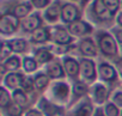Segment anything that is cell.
I'll return each instance as SVG.
<instances>
[{"label": "cell", "instance_id": "8992f818", "mask_svg": "<svg viewBox=\"0 0 122 116\" xmlns=\"http://www.w3.org/2000/svg\"><path fill=\"white\" fill-rule=\"evenodd\" d=\"M98 72H99V76H101V78H102L103 80L111 81V80H115V79H116V71L114 70V67H111V66L108 65V64H102V65H99Z\"/></svg>", "mask_w": 122, "mask_h": 116}, {"label": "cell", "instance_id": "277c9868", "mask_svg": "<svg viewBox=\"0 0 122 116\" xmlns=\"http://www.w3.org/2000/svg\"><path fill=\"white\" fill-rule=\"evenodd\" d=\"M61 15H62V19L67 23H71V22H74L78 19L79 17V11L76 6L71 5V4H67L62 7L61 10Z\"/></svg>", "mask_w": 122, "mask_h": 116}, {"label": "cell", "instance_id": "e575fe53", "mask_svg": "<svg viewBox=\"0 0 122 116\" xmlns=\"http://www.w3.org/2000/svg\"><path fill=\"white\" fill-rule=\"evenodd\" d=\"M11 50H12V49H11V47H10L9 44H7V45H6L5 43L3 44V51H1V57H3V59H5L6 55H7V54H10V51H11Z\"/></svg>", "mask_w": 122, "mask_h": 116}, {"label": "cell", "instance_id": "ba28073f", "mask_svg": "<svg viewBox=\"0 0 122 116\" xmlns=\"http://www.w3.org/2000/svg\"><path fill=\"white\" fill-rule=\"evenodd\" d=\"M53 38L56 43H60V44H67V43H71L72 41V37L62 28H56L53 30Z\"/></svg>", "mask_w": 122, "mask_h": 116}, {"label": "cell", "instance_id": "60d3db41", "mask_svg": "<svg viewBox=\"0 0 122 116\" xmlns=\"http://www.w3.org/2000/svg\"><path fill=\"white\" fill-rule=\"evenodd\" d=\"M120 116H122V111H121V115H120Z\"/></svg>", "mask_w": 122, "mask_h": 116}, {"label": "cell", "instance_id": "ab89813d", "mask_svg": "<svg viewBox=\"0 0 122 116\" xmlns=\"http://www.w3.org/2000/svg\"><path fill=\"white\" fill-rule=\"evenodd\" d=\"M117 22L120 23V25H122V13L118 16V18H117Z\"/></svg>", "mask_w": 122, "mask_h": 116}, {"label": "cell", "instance_id": "9a60e30c", "mask_svg": "<svg viewBox=\"0 0 122 116\" xmlns=\"http://www.w3.org/2000/svg\"><path fill=\"white\" fill-rule=\"evenodd\" d=\"M41 25V18L37 16V15H34L31 17H29L24 23H23V26H24V30L26 31H31V30H37L38 26Z\"/></svg>", "mask_w": 122, "mask_h": 116}, {"label": "cell", "instance_id": "44dd1931", "mask_svg": "<svg viewBox=\"0 0 122 116\" xmlns=\"http://www.w3.org/2000/svg\"><path fill=\"white\" fill-rule=\"evenodd\" d=\"M48 83H49V79H48V77L44 76V74H37L36 78L34 79V84H35V86H36L38 90H43V89L48 85Z\"/></svg>", "mask_w": 122, "mask_h": 116}, {"label": "cell", "instance_id": "f546056e", "mask_svg": "<svg viewBox=\"0 0 122 116\" xmlns=\"http://www.w3.org/2000/svg\"><path fill=\"white\" fill-rule=\"evenodd\" d=\"M103 1H104L105 6L108 7V10L111 13L117 11V9H118V0H103Z\"/></svg>", "mask_w": 122, "mask_h": 116}, {"label": "cell", "instance_id": "4fadbf2b", "mask_svg": "<svg viewBox=\"0 0 122 116\" xmlns=\"http://www.w3.org/2000/svg\"><path fill=\"white\" fill-rule=\"evenodd\" d=\"M70 31L74 35H83L91 31V26L84 22H74L70 25Z\"/></svg>", "mask_w": 122, "mask_h": 116}, {"label": "cell", "instance_id": "ac0fdd59", "mask_svg": "<svg viewBox=\"0 0 122 116\" xmlns=\"http://www.w3.org/2000/svg\"><path fill=\"white\" fill-rule=\"evenodd\" d=\"M9 45L11 47V49L13 51H17V53H22L26 49V42L22 38H18V40H12L11 42H9Z\"/></svg>", "mask_w": 122, "mask_h": 116}, {"label": "cell", "instance_id": "1f68e13d", "mask_svg": "<svg viewBox=\"0 0 122 116\" xmlns=\"http://www.w3.org/2000/svg\"><path fill=\"white\" fill-rule=\"evenodd\" d=\"M112 103L117 106H122V92H115L112 96Z\"/></svg>", "mask_w": 122, "mask_h": 116}, {"label": "cell", "instance_id": "7402d4cb", "mask_svg": "<svg viewBox=\"0 0 122 116\" xmlns=\"http://www.w3.org/2000/svg\"><path fill=\"white\" fill-rule=\"evenodd\" d=\"M48 37H49V32L46 29H37L34 31V35H32V38L36 42H44L48 40Z\"/></svg>", "mask_w": 122, "mask_h": 116}, {"label": "cell", "instance_id": "4316f807", "mask_svg": "<svg viewBox=\"0 0 122 116\" xmlns=\"http://www.w3.org/2000/svg\"><path fill=\"white\" fill-rule=\"evenodd\" d=\"M104 112H105V116H118L117 105H115L114 103H108L105 105Z\"/></svg>", "mask_w": 122, "mask_h": 116}, {"label": "cell", "instance_id": "e0dca14e", "mask_svg": "<svg viewBox=\"0 0 122 116\" xmlns=\"http://www.w3.org/2000/svg\"><path fill=\"white\" fill-rule=\"evenodd\" d=\"M47 73L51 78H62L64 77V70H62V67H61L57 62L50 64L47 67Z\"/></svg>", "mask_w": 122, "mask_h": 116}, {"label": "cell", "instance_id": "836d02e7", "mask_svg": "<svg viewBox=\"0 0 122 116\" xmlns=\"http://www.w3.org/2000/svg\"><path fill=\"white\" fill-rule=\"evenodd\" d=\"M32 85H35V84H34V81H32L31 79H24L23 87H24L26 91H31V90H32Z\"/></svg>", "mask_w": 122, "mask_h": 116}, {"label": "cell", "instance_id": "3957f363", "mask_svg": "<svg viewBox=\"0 0 122 116\" xmlns=\"http://www.w3.org/2000/svg\"><path fill=\"white\" fill-rule=\"evenodd\" d=\"M80 72L83 77L86 80H93L96 77V70H95V64L91 60H81L80 62Z\"/></svg>", "mask_w": 122, "mask_h": 116}, {"label": "cell", "instance_id": "d6a6232c", "mask_svg": "<svg viewBox=\"0 0 122 116\" xmlns=\"http://www.w3.org/2000/svg\"><path fill=\"white\" fill-rule=\"evenodd\" d=\"M31 3H32V4H34L36 7L42 9V7H44L46 5H48L49 0H31Z\"/></svg>", "mask_w": 122, "mask_h": 116}, {"label": "cell", "instance_id": "d6986e66", "mask_svg": "<svg viewBox=\"0 0 122 116\" xmlns=\"http://www.w3.org/2000/svg\"><path fill=\"white\" fill-rule=\"evenodd\" d=\"M13 99H15V103L18 104L19 106H25L28 104V98L22 90H16L13 92Z\"/></svg>", "mask_w": 122, "mask_h": 116}, {"label": "cell", "instance_id": "83f0119b", "mask_svg": "<svg viewBox=\"0 0 122 116\" xmlns=\"http://www.w3.org/2000/svg\"><path fill=\"white\" fill-rule=\"evenodd\" d=\"M73 92H74L76 96H81V95H84V93L87 92V87H86L85 84H83V83L79 81V83H76V84H74V86H73Z\"/></svg>", "mask_w": 122, "mask_h": 116}, {"label": "cell", "instance_id": "7a4b0ae2", "mask_svg": "<svg viewBox=\"0 0 122 116\" xmlns=\"http://www.w3.org/2000/svg\"><path fill=\"white\" fill-rule=\"evenodd\" d=\"M99 45H101V49L104 54L107 55H115L116 51H117V48H116V44H115V41L114 38L108 35V34H103L99 38Z\"/></svg>", "mask_w": 122, "mask_h": 116}, {"label": "cell", "instance_id": "f1b7e54d", "mask_svg": "<svg viewBox=\"0 0 122 116\" xmlns=\"http://www.w3.org/2000/svg\"><path fill=\"white\" fill-rule=\"evenodd\" d=\"M24 70L26 71V72H34L35 70H36V61L35 60H32V59H30V57H25L24 59Z\"/></svg>", "mask_w": 122, "mask_h": 116}, {"label": "cell", "instance_id": "6da1fadb", "mask_svg": "<svg viewBox=\"0 0 122 116\" xmlns=\"http://www.w3.org/2000/svg\"><path fill=\"white\" fill-rule=\"evenodd\" d=\"M18 18L12 15H4L0 20V30L3 34H12L18 26Z\"/></svg>", "mask_w": 122, "mask_h": 116}, {"label": "cell", "instance_id": "52a82bcc", "mask_svg": "<svg viewBox=\"0 0 122 116\" xmlns=\"http://www.w3.org/2000/svg\"><path fill=\"white\" fill-rule=\"evenodd\" d=\"M4 83H5V85H6L7 87H10V89H17V87L23 86L24 79H23V76H22V74L10 73L9 76H6Z\"/></svg>", "mask_w": 122, "mask_h": 116}, {"label": "cell", "instance_id": "74e56055", "mask_svg": "<svg viewBox=\"0 0 122 116\" xmlns=\"http://www.w3.org/2000/svg\"><path fill=\"white\" fill-rule=\"evenodd\" d=\"M93 116H105V114H103V111H102L101 109H97Z\"/></svg>", "mask_w": 122, "mask_h": 116}, {"label": "cell", "instance_id": "603a6c76", "mask_svg": "<svg viewBox=\"0 0 122 116\" xmlns=\"http://www.w3.org/2000/svg\"><path fill=\"white\" fill-rule=\"evenodd\" d=\"M19 65H20V61H19L18 57H16V56L9 57V59L6 60V62L4 64L5 68L9 70V71H16V70L19 67Z\"/></svg>", "mask_w": 122, "mask_h": 116}, {"label": "cell", "instance_id": "8d00e7d4", "mask_svg": "<svg viewBox=\"0 0 122 116\" xmlns=\"http://www.w3.org/2000/svg\"><path fill=\"white\" fill-rule=\"evenodd\" d=\"M116 31V37H117V40L120 41V42H122V30H115Z\"/></svg>", "mask_w": 122, "mask_h": 116}, {"label": "cell", "instance_id": "5bb4252c", "mask_svg": "<svg viewBox=\"0 0 122 116\" xmlns=\"http://www.w3.org/2000/svg\"><path fill=\"white\" fill-rule=\"evenodd\" d=\"M92 114V105L89 101H84L76 108L73 111V116H91Z\"/></svg>", "mask_w": 122, "mask_h": 116}, {"label": "cell", "instance_id": "d590c367", "mask_svg": "<svg viewBox=\"0 0 122 116\" xmlns=\"http://www.w3.org/2000/svg\"><path fill=\"white\" fill-rule=\"evenodd\" d=\"M25 116H42V114H41L38 110L31 109V110H29V111L25 114Z\"/></svg>", "mask_w": 122, "mask_h": 116}, {"label": "cell", "instance_id": "cb8c5ba5", "mask_svg": "<svg viewBox=\"0 0 122 116\" xmlns=\"http://www.w3.org/2000/svg\"><path fill=\"white\" fill-rule=\"evenodd\" d=\"M10 102H11L10 93L6 91L5 87H1L0 89V104H1L3 108H6L10 106Z\"/></svg>", "mask_w": 122, "mask_h": 116}, {"label": "cell", "instance_id": "4dcf8cb0", "mask_svg": "<svg viewBox=\"0 0 122 116\" xmlns=\"http://www.w3.org/2000/svg\"><path fill=\"white\" fill-rule=\"evenodd\" d=\"M7 111H9V115H11V116H20L22 106H19L18 104H12L9 106Z\"/></svg>", "mask_w": 122, "mask_h": 116}, {"label": "cell", "instance_id": "d4e9b609", "mask_svg": "<svg viewBox=\"0 0 122 116\" xmlns=\"http://www.w3.org/2000/svg\"><path fill=\"white\" fill-rule=\"evenodd\" d=\"M46 17L49 20H55L59 17V4H55L54 6L49 7L46 11Z\"/></svg>", "mask_w": 122, "mask_h": 116}, {"label": "cell", "instance_id": "f35d334b", "mask_svg": "<svg viewBox=\"0 0 122 116\" xmlns=\"http://www.w3.org/2000/svg\"><path fill=\"white\" fill-rule=\"evenodd\" d=\"M117 70L120 71V73H121V76H122V60H120V61L117 62Z\"/></svg>", "mask_w": 122, "mask_h": 116}, {"label": "cell", "instance_id": "7c38bea8", "mask_svg": "<svg viewBox=\"0 0 122 116\" xmlns=\"http://www.w3.org/2000/svg\"><path fill=\"white\" fill-rule=\"evenodd\" d=\"M80 51L86 55V56H95L97 54V49H96V45L93 44L92 40L90 38H86V40H83V42L80 43Z\"/></svg>", "mask_w": 122, "mask_h": 116}, {"label": "cell", "instance_id": "ffe728a7", "mask_svg": "<svg viewBox=\"0 0 122 116\" xmlns=\"http://www.w3.org/2000/svg\"><path fill=\"white\" fill-rule=\"evenodd\" d=\"M35 59L38 62H47V61L51 60V54L46 49H38L35 54Z\"/></svg>", "mask_w": 122, "mask_h": 116}, {"label": "cell", "instance_id": "484cf974", "mask_svg": "<svg viewBox=\"0 0 122 116\" xmlns=\"http://www.w3.org/2000/svg\"><path fill=\"white\" fill-rule=\"evenodd\" d=\"M30 12V6L26 5V4H22L19 6H17L15 9V16L16 17H25L28 13Z\"/></svg>", "mask_w": 122, "mask_h": 116}, {"label": "cell", "instance_id": "2e32d148", "mask_svg": "<svg viewBox=\"0 0 122 116\" xmlns=\"http://www.w3.org/2000/svg\"><path fill=\"white\" fill-rule=\"evenodd\" d=\"M41 106L44 110V112L47 114V116H59V115H61V112H62L59 106H56L51 103H48L46 101L41 102Z\"/></svg>", "mask_w": 122, "mask_h": 116}, {"label": "cell", "instance_id": "30bf717a", "mask_svg": "<svg viewBox=\"0 0 122 116\" xmlns=\"http://www.w3.org/2000/svg\"><path fill=\"white\" fill-rule=\"evenodd\" d=\"M108 97V90L105 86H103L102 84H96L93 87V99L96 101V103L102 104L105 102Z\"/></svg>", "mask_w": 122, "mask_h": 116}, {"label": "cell", "instance_id": "9c48e42d", "mask_svg": "<svg viewBox=\"0 0 122 116\" xmlns=\"http://www.w3.org/2000/svg\"><path fill=\"white\" fill-rule=\"evenodd\" d=\"M95 12H96V15H97L101 19H103V20L110 19V18H111V15H112V13L108 10V7L105 6V4H104L103 0H96V3H95Z\"/></svg>", "mask_w": 122, "mask_h": 116}, {"label": "cell", "instance_id": "5b68a950", "mask_svg": "<svg viewBox=\"0 0 122 116\" xmlns=\"http://www.w3.org/2000/svg\"><path fill=\"white\" fill-rule=\"evenodd\" d=\"M70 93V87L65 83H56L53 86V95L59 101H66Z\"/></svg>", "mask_w": 122, "mask_h": 116}, {"label": "cell", "instance_id": "8fae6325", "mask_svg": "<svg viewBox=\"0 0 122 116\" xmlns=\"http://www.w3.org/2000/svg\"><path fill=\"white\" fill-rule=\"evenodd\" d=\"M64 66H65V70L67 72L68 76L71 77H76L78 73H79V65L76 60H73L72 57H65L64 59Z\"/></svg>", "mask_w": 122, "mask_h": 116}]
</instances>
